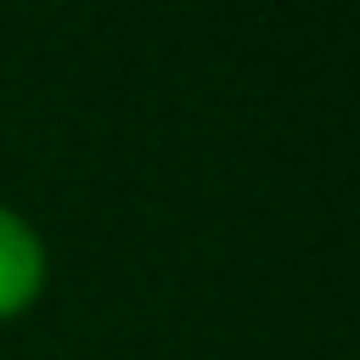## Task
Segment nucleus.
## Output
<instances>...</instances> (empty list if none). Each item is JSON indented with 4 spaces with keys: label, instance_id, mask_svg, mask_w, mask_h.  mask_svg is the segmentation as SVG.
Returning <instances> with one entry per match:
<instances>
[{
    "label": "nucleus",
    "instance_id": "1",
    "mask_svg": "<svg viewBox=\"0 0 360 360\" xmlns=\"http://www.w3.org/2000/svg\"><path fill=\"white\" fill-rule=\"evenodd\" d=\"M51 287V248L39 236V225L0 202V326L22 321Z\"/></svg>",
    "mask_w": 360,
    "mask_h": 360
}]
</instances>
